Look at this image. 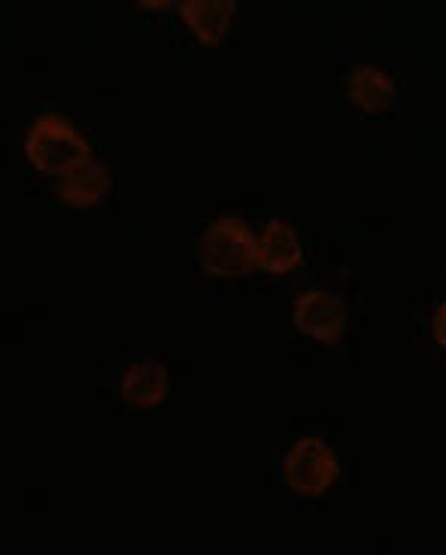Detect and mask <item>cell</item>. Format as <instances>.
Segmentation results:
<instances>
[{"label":"cell","instance_id":"obj_9","mask_svg":"<svg viewBox=\"0 0 446 555\" xmlns=\"http://www.w3.org/2000/svg\"><path fill=\"white\" fill-rule=\"evenodd\" d=\"M167 395V374L155 361H137L122 376V398L131 406L162 404Z\"/></svg>","mask_w":446,"mask_h":555},{"label":"cell","instance_id":"obj_2","mask_svg":"<svg viewBox=\"0 0 446 555\" xmlns=\"http://www.w3.org/2000/svg\"><path fill=\"white\" fill-rule=\"evenodd\" d=\"M25 152H28V162L37 170L59 173V177H64L79 162L91 158L86 140L79 137L71 121L61 119V116H40L34 121Z\"/></svg>","mask_w":446,"mask_h":555},{"label":"cell","instance_id":"obj_7","mask_svg":"<svg viewBox=\"0 0 446 555\" xmlns=\"http://www.w3.org/2000/svg\"><path fill=\"white\" fill-rule=\"evenodd\" d=\"M255 253H258V268L270 273H289L301 261V243L285 222H270L255 241Z\"/></svg>","mask_w":446,"mask_h":555},{"label":"cell","instance_id":"obj_8","mask_svg":"<svg viewBox=\"0 0 446 555\" xmlns=\"http://www.w3.org/2000/svg\"><path fill=\"white\" fill-rule=\"evenodd\" d=\"M346 91H349V101L365 113H383L395 101L392 76L383 74L380 67H371V64H358L356 70L349 74Z\"/></svg>","mask_w":446,"mask_h":555},{"label":"cell","instance_id":"obj_3","mask_svg":"<svg viewBox=\"0 0 446 555\" xmlns=\"http://www.w3.org/2000/svg\"><path fill=\"white\" fill-rule=\"evenodd\" d=\"M285 482L295 489L297 495L316 498L331 489V482L337 480V459L328 450L322 440L304 437L289 450L283 462Z\"/></svg>","mask_w":446,"mask_h":555},{"label":"cell","instance_id":"obj_1","mask_svg":"<svg viewBox=\"0 0 446 555\" xmlns=\"http://www.w3.org/2000/svg\"><path fill=\"white\" fill-rule=\"evenodd\" d=\"M197 261L216 280H238L258 268V253L250 228L240 219H219L197 241Z\"/></svg>","mask_w":446,"mask_h":555},{"label":"cell","instance_id":"obj_10","mask_svg":"<svg viewBox=\"0 0 446 555\" xmlns=\"http://www.w3.org/2000/svg\"><path fill=\"white\" fill-rule=\"evenodd\" d=\"M434 337H437V344L446 349V304H441L437 313H434Z\"/></svg>","mask_w":446,"mask_h":555},{"label":"cell","instance_id":"obj_6","mask_svg":"<svg viewBox=\"0 0 446 555\" xmlns=\"http://www.w3.org/2000/svg\"><path fill=\"white\" fill-rule=\"evenodd\" d=\"M179 13L201 43L216 46L222 43L231 22H234V3H228V0H186L179 7Z\"/></svg>","mask_w":446,"mask_h":555},{"label":"cell","instance_id":"obj_4","mask_svg":"<svg viewBox=\"0 0 446 555\" xmlns=\"http://www.w3.org/2000/svg\"><path fill=\"white\" fill-rule=\"evenodd\" d=\"M295 325L319 344H337L346 328V307L337 295L307 292L295 304Z\"/></svg>","mask_w":446,"mask_h":555},{"label":"cell","instance_id":"obj_5","mask_svg":"<svg viewBox=\"0 0 446 555\" xmlns=\"http://www.w3.org/2000/svg\"><path fill=\"white\" fill-rule=\"evenodd\" d=\"M110 185H113V180H110V170H106L104 162L86 158V162L71 167L64 177H59V195L64 204H71L76 210H86V207H94L110 195Z\"/></svg>","mask_w":446,"mask_h":555}]
</instances>
